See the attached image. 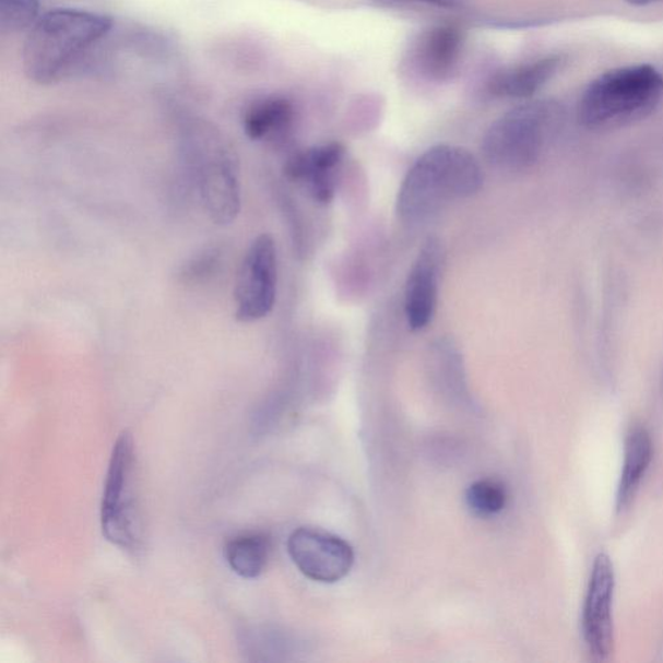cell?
Masks as SVG:
<instances>
[{"mask_svg": "<svg viewBox=\"0 0 663 663\" xmlns=\"http://www.w3.org/2000/svg\"><path fill=\"white\" fill-rule=\"evenodd\" d=\"M460 48V32L452 26H438L425 34L421 40L418 60L425 72L443 76L457 64Z\"/></svg>", "mask_w": 663, "mask_h": 663, "instance_id": "16", "label": "cell"}, {"mask_svg": "<svg viewBox=\"0 0 663 663\" xmlns=\"http://www.w3.org/2000/svg\"><path fill=\"white\" fill-rule=\"evenodd\" d=\"M181 155L202 206L215 225H229L240 213L239 158L211 122L192 118L181 125Z\"/></svg>", "mask_w": 663, "mask_h": 663, "instance_id": "2", "label": "cell"}, {"mask_svg": "<svg viewBox=\"0 0 663 663\" xmlns=\"http://www.w3.org/2000/svg\"><path fill=\"white\" fill-rule=\"evenodd\" d=\"M557 123L558 111L549 103H529L509 110L487 130L484 155L499 169L528 170L540 162Z\"/></svg>", "mask_w": 663, "mask_h": 663, "instance_id": "5", "label": "cell"}, {"mask_svg": "<svg viewBox=\"0 0 663 663\" xmlns=\"http://www.w3.org/2000/svg\"><path fill=\"white\" fill-rule=\"evenodd\" d=\"M111 26L110 17L86 10L44 13L25 39L23 66L27 79L39 85L59 81L88 48L107 36Z\"/></svg>", "mask_w": 663, "mask_h": 663, "instance_id": "3", "label": "cell"}, {"mask_svg": "<svg viewBox=\"0 0 663 663\" xmlns=\"http://www.w3.org/2000/svg\"><path fill=\"white\" fill-rule=\"evenodd\" d=\"M663 99V76L651 66L613 69L584 91L578 120L591 131H612L644 120Z\"/></svg>", "mask_w": 663, "mask_h": 663, "instance_id": "4", "label": "cell"}, {"mask_svg": "<svg viewBox=\"0 0 663 663\" xmlns=\"http://www.w3.org/2000/svg\"><path fill=\"white\" fill-rule=\"evenodd\" d=\"M135 466L134 439L125 430L118 436L111 451L100 519L103 535L126 550H137L142 543Z\"/></svg>", "mask_w": 663, "mask_h": 663, "instance_id": "6", "label": "cell"}, {"mask_svg": "<svg viewBox=\"0 0 663 663\" xmlns=\"http://www.w3.org/2000/svg\"><path fill=\"white\" fill-rule=\"evenodd\" d=\"M40 0H0V31L15 34L31 31L40 17Z\"/></svg>", "mask_w": 663, "mask_h": 663, "instance_id": "18", "label": "cell"}, {"mask_svg": "<svg viewBox=\"0 0 663 663\" xmlns=\"http://www.w3.org/2000/svg\"><path fill=\"white\" fill-rule=\"evenodd\" d=\"M277 292V250L268 234L257 236L242 258L235 287L236 318L253 323L274 309Z\"/></svg>", "mask_w": 663, "mask_h": 663, "instance_id": "7", "label": "cell"}, {"mask_svg": "<svg viewBox=\"0 0 663 663\" xmlns=\"http://www.w3.org/2000/svg\"><path fill=\"white\" fill-rule=\"evenodd\" d=\"M627 2L635 5H647L661 2V0H627Z\"/></svg>", "mask_w": 663, "mask_h": 663, "instance_id": "21", "label": "cell"}, {"mask_svg": "<svg viewBox=\"0 0 663 663\" xmlns=\"http://www.w3.org/2000/svg\"><path fill=\"white\" fill-rule=\"evenodd\" d=\"M216 253H211V251H206L204 256L194 260L191 264H188L183 272V276L186 279H190V281H199V279H205L206 275H211L213 270L216 267Z\"/></svg>", "mask_w": 663, "mask_h": 663, "instance_id": "19", "label": "cell"}, {"mask_svg": "<svg viewBox=\"0 0 663 663\" xmlns=\"http://www.w3.org/2000/svg\"><path fill=\"white\" fill-rule=\"evenodd\" d=\"M271 553V542L268 534L248 532L227 541L225 557L237 576L254 579L267 569Z\"/></svg>", "mask_w": 663, "mask_h": 663, "instance_id": "15", "label": "cell"}, {"mask_svg": "<svg viewBox=\"0 0 663 663\" xmlns=\"http://www.w3.org/2000/svg\"><path fill=\"white\" fill-rule=\"evenodd\" d=\"M288 554L301 573L320 583H336L354 565L351 544L317 528H298L288 540Z\"/></svg>", "mask_w": 663, "mask_h": 663, "instance_id": "8", "label": "cell"}, {"mask_svg": "<svg viewBox=\"0 0 663 663\" xmlns=\"http://www.w3.org/2000/svg\"><path fill=\"white\" fill-rule=\"evenodd\" d=\"M484 174L471 152L436 145L411 167L398 192L396 211L409 225H422L452 201L476 194Z\"/></svg>", "mask_w": 663, "mask_h": 663, "instance_id": "1", "label": "cell"}, {"mask_svg": "<svg viewBox=\"0 0 663 663\" xmlns=\"http://www.w3.org/2000/svg\"><path fill=\"white\" fill-rule=\"evenodd\" d=\"M345 149L340 143L311 146L295 153L284 166L285 177L301 186L309 197L328 204L336 193Z\"/></svg>", "mask_w": 663, "mask_h": 663, "instance_id": "11", "label": "cell"}, {"mask_svg": "<svg viewBox=\"0 0 663 663\" xmlns=\"http://www.w3.org/2000/svg\"><path fill=\"white\" fill-rule=\"evenodd\" d=\"M507 500V488L497 480H478L465 492L466 506L478 518H492L500 513L506 508Z\"/></svg>", "mask_w": 663, "mask_h": 663, "instance_id": "17", "label": "cell"}, {"mask_svg": "<svg viewBox=\"0 0 663 663\" xmlns=\"http://www.w3.org/2000/svg\"><path fill=\"white\" fill-rule=\"evenodd\" d=\"M651 433L643 425H634L625 438L624 463L616 494V511L630 509L653 460Z\"/></svg>", "mask_w": 663, "mask_h": 663, "instance_id": "12", "label": "cell"}, {"mask_svg": "<svg viewBox=\"0 0 663 663\" xmlns=\"http://www.w3.org/2000/svg\"><path fill=\"white\" fill-rule=\"evenodd\" d=\"M379 2L386 4H427L442 7V9H450V7L455 5V0H379Z\"/></svg>", "mask_w": 663, "mask_h": 663, "instance_id": "20", "label": "cell"}, {"mask_svg": "<svg viewBox=\"0 0 663 663\" xmlns=\"http://www.w3.org/2000/svg\"><path fill=\"white\" fill-rule=\"evenodd\" d=\"M560 58H546L530 64L509 69L494 76L492 91L494 95L522 99L541 90L553 79L560 67Z\"/></svg>", "mask_w": 663, "mask_h": 663, "instance_id": "13", "label": "cell"}, {"mask_svg": "<svg viewBox=\"0 0 663 663\" xmlns=\"http://www.w3.org/2000/svg\"><path fill=\"white\" fill-rule=\"evenodd\" d=\"M292 104L283 97H267L248 108L244 116V131L251 141H274L284 134L293 121Z\"/></svg>", "mask_w": 663, "mask_h": 663, "instance_id": "14", "label": "cell"}, {"mask_svg": "<svg viewBox=\"0 0 663 663\" xmlns=\"http://www.w3.org/2000/svg\"><path fill=\"white\" fill-rule=\"evenodd\" d=\"M443 251L436 237H429L410 270L404 289V313L413 331L427 328L435 317L439 274H441Z\"/></svg>", "mask_w": 663, "mask_h": 663, "instance_id": "10", "label": "cell"}, {"mask_svg": "<svg viewBox=\"0 0 663 663\" xmlns=\"http://www.w3.org/2000/svg\"><path fill=\"white\" fill-rule=\"evenodd\" d=\"M616 571L612 558L599 554L592 563L582 609V632L590 653L605 661L614 652L613 604Z\"/></svg>", "mask_w": 663, "mask_h": 663, "instance_id": "9", "label": "cell"}]
</instances>
